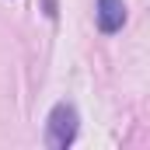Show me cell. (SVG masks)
<instances>
[{"mask_svg":"<svg viewBox=\"0 0 150 150\" xmlns=\"http://www.w3.org/2000/svg\"><path fill=\"white\" fill-rule=\"evenodd\" d=\"M77 108L70 101H59V105H52V112L45 119V140H49V147L52 150H67L70 143L77 140Z\"/></svg>","mask_w":150,"mask_h":150,"instance_id":"obj_1","label":"cell"},{"mask_svg":"<svg viewBox=\"0 0 150 150\" xmlns=\"http://www.w3.org/2000/svg\"><path fill=\"white\" fill-rule=\"evenodd\" d=\"M94 18H98V28L105 35L122 32V25H126V0H98L94 4Z\"/></svg>","mask_w":150,"mask_h":150,"instance_id":"obj_2","label":"cell"}]
</instances>
